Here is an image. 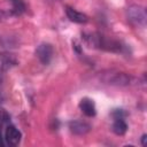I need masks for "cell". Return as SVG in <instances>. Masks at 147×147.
Here are the masks:
<instances>
[{
	"label": "cell",
	"instance_id": "8992f818",
	"mask_svg": "<svg viewBox=\"0 0 147 147\" xmlns=\"http://www.w3.org/2000/svg\"><path fill=\"white\" fill-rule=\"evenodd\" d=\"M69 129L72 133L75 134H85L87 133L90 130H91V125L88 123H86L85 121H82V119H75V121H71L69 123Z\"/></svg>",
	"mask_w": 147,
	"mask_h": 147
},
{
	"label": "cell",
	"instance_id": "9c48e42d",
	"mask_svg": "<svg viewBox=\"0 0 147 147\" xmlns=\"http://www.w3.org/2000/svg\"><path fill=\"white\" fill-rule=\"evenodd\" d=\"M11 8L9 10V15H15V16H20L21 14H23L25 11V3L23 0H9Z\"/></svg>",
	"mask_w": 147,
	"mask_h": 147
},
{
	"label": "cell",
	"instance_id": "3957f363",
	"mask_svg": "<svg viewBox=\"0 0 147 147\" xmlns=\"http://www.w3.org/2000/svg\"><path fill=\"white\" fill-rule=\"evenodd\" d=\"M22 133L14 125H7L5 130V141L9 146H17L21 142Z\"/></svg>",
	"mask_w": 147,
	"mask_h": 147
},
{
	"label": "cell",
	"instance_id": "52a82bcc",
	"mask_svg": "<svg viewBox=\"0 0 147 147\" xmlns=\"http://www.w3.org/2000/svg\"><path fill=\"white\" fill-rule=\"evenodd\" d=\"M65 14H67L68 18H69L71 22H75V23L83 24V23H86V22L88 21V17H87L85 14H83V13H80V11L76 10L75 8L69 7V6L65 7Z\"/></svg>",
	"mask_w": 147,
	"mask_h": 147
},
{
	"label": "cell",
	"instance_id": "6da1fadb",
	"mask_svg": "<svg viewBox=\"0 0 147 147\" xmlns=\"http://www.w3.org/2000/svg\"><path fill=\"white\" fill-rule=\"evenodd\" d=\"M126 17L130 23L133 25H145L147 15H146V9L142 6L138 5H132L126 9Z\"/></svg>",
	"mask_w": 147,
	"mask_h": 147
},
{
	"label": "cell",
	"instance_id": "277c9868",
	"mask_svg": "<svg viewBox=\"0 0 147 147\" xmlns=\"http://www.w3.org/2000/svg\"><path fill=\"white\" fill-rule=\"evenodd\" d=\"M103 80L113 85H127L130 83V77L124 72H109L105 74Z\"/></svg>",
	"mask_w": 147,
	"mask_h": 147
},
{
	"label": "cell",
	"instance_id": "5b68a950",
	"mask_svg": "<svg viewBox=\"0 0 147 147\" xmlns=\"http://www.w3.org/2000/svg\"><path fill=\"white\" fill-rule=\"evenodd\" d=\"M79 109L83 111V114L87 117H93L96 114V108L95 103L92 99L90 98H83L79 101Z\"/></svg>",
	"mask_w": 147,
	"mask_h": 147
},
{
	"label": "cell",
	"instance_id": "7a4b0ae2",
	"mask_svg": "<svg viewBox=\"0 0 147 147\" xmlns=\"http://www.w3.org/2000/svg\"><path fill=\"white\" fill-rule=\"evenodd\" d=\"M53 53H54V51H53L52 45H51V44H46V42L40 44V45L37 47V49H36V55H37V57H38L39 61H40L42 64H45V65H47V64L51 62V60H52V57H53Z\"/></svg>",
	"mask_w": 147,
	"mask_h": 147
},
{
	"label": "cell",
	"instance_id": "8fae6325",
	"mask_svg": "<svg viewBox=\"0 0 147 147\" xmlns=\"http://www.w3.org/2000/svg\"><path fill=\"white\" fill-rule=\"evenodd\" d=\"M126 116V113L124 111V109H114L111 111V117L115 118H124Z\"/></svg>",
	"mask_w": 147,
	"mask_h": 147
},
{
	"label": "cell",
	"instance_id": "30bf717a",
	"mask_svg": "<svg viewBox=\"0 0 147 147\" xmlns=\"http://www.w3.org/2000/svg\"><path fill=\"white\" fill-rule=\"evenodd\" d=\"M9 119H10L9 114H8L5 109L0 108V129H1L2 126H5V125H8Z\"/></svg>",
	"mask_w": 147,
	"mask_h": 147
},
{
	"label": "cell",
	"instance_id": "7c38bea8",
	"mask_svg": "<svg viewBox=\"0 0 147 147\" xmlns=\"http://www.w3.org/2000/svg\"><path fill=\"white\" fill-rule=\"evenodd\" d=\"M146 139H147V134H142V137H141V145L142 146H146L147 144H146Z\"/></svg>",
	"mask_w": 147,
	"mask_h": 147
},
{
	"label": "cell",
	"instance_id": "4fadbf2b",
	"mask_svg": "<svg viewBox=\"0 0 147 147\" xmlns=\"http://www.w3.org/2000/svg\"><path fill=\"white\" fill-rule=\"evenodd\" d=\"M3 140H5V138H2V136H1V132H0V147H2V146L5 145Z\"/></svg>",
	"mask_w": 147,
	"mask_h": 147
},
{
	"label": "cell",
	"instance_id": "ba28073f",
	"mask_svg": "<svg viewBox=\"0 0 147 147\" xmlns=\"http://www.w3.org/2000/svg\"><path fill=\"white\" fill-rule=\"evenodd\" d=\"M111 130L117 136H123L127 131V124L124 121V118H115L113 122Z\"/></svg>",
	"mask_w": 147,
	"mask_h": 147
}]
</instances>
